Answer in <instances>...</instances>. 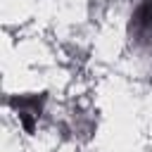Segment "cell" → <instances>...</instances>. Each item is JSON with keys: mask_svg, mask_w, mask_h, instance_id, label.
I'll return each mask as SVG.
<instances>
[{"mask_svg": "<svg viewBox=\"0 0 152 152\" xmlns=\"http://www.w3.org/2000/svg\"><path fill=\"white\" fill-rule=\"evenodd\" d=\"M126 36L133 48L152 57V0H138L126 21Z\"/></svg>", "mask_w": 152, "mask_h": 152, "instance_id": "obj_1", "label": "cell"}, {"mask_svg": "<svg viewBox=\"0 0 152 152\" xmlns=\"http://www.w3.org/2000/svg\"><path fill=\"white\" fill-rule=\"evenodd\" d=\"M10 104H12V109L17 112V119H19V124L31 133L33 131V126H36V121L40 119V114H43V104H45V95L40 93H31V95H19V97H12L10 100Z\"/></svg>", "mask_w": 152, "mask_h": 152, "instance_id": "obj_2", "label": "cell"}]
</instances>
